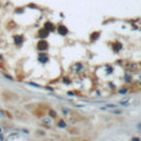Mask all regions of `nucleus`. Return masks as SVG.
<instances>
[{
    "mask_svg": "<svg viewBox=\"0 0 141 141\" xmlns=\"http://www.w3.org/2000/svg\"><path fill=\"white\" fill-rule=\"evenodd\" d=\"M73 70H74V72H76V73H81V72L84 70V65L81 62H77L73 65Z\"/></svg>",
    "mask_w": 141,
    "mask_h": 141,
    "instance_id": "f257e3e1",
    "label": "nucleus"
},
{
    "mask_svg": "<svg viewBox=\"0 0 141 141\" xmlns=\"http://www.w3.org/2000/svg\"><path fill=\"white\" fill-rule=\"evenodd\" d=\"M0 133H2V130H1V128H0Z\"/></svg>",
    "mask_w": 141,
    "mask_h": 141,
    "instance_id": "4be33fe9",
    "label": "nucleus"
},
{
    "mask_svg": "<svg viewBox=\"0 0 141 141\" xmlns=\"http://www.w3.org/2000/svg\"><path fill=\"white\" fill-rule=\"evenodd\" d=\"M119 94H121V95H123V94H126V93H128V88L127 87H122V89H119Z\"/></svg>",
    "mask_w": 141,
    "mask_h": 141,
    "instance_id": "2eb2a0df",
    "label": "nucleus"
},
{
    "mask_svg": "<svg viewBox=\"0 0 141 141\" xmlns=\"http://www.w3.org/2000/svg\"><path fill=\"white\" fill-rule=\"evenodd\" d=\"M0 141H5V139H3V136H2V133H0Z\"/></svg>",
    "mask_w": 141,
    "mask_h": 141,
    "instance_id": "412c9836",
    "label": "nucleus"
},
{
    "mask_svg": "<svg viewBox=\"0 0 141 141\" xmlns=\"http://www.w3.org/2000/svg\"><path fill=\"white\" fill-rule=\"evenodd\" d=\"M13 42H14V44H17V45H21L22 42H23L22 35H14V37H13Z\"/></svg>",
    "mask_w": 141,
    "mask_h": 141,
    "instance_id": "39448f33",
    "label": "nucleus"
},
{
    "mask_svg": "<svg viewBox=\"0 0 141 141\" xmlns=\"http://www.w3.org/2000/svg\"><path fill=\"white\" fill-rule=\"evenodd\" d=\"M47 115H49V117H50L51 119H58V112L55 111L54 109H52V108H49Z\"/></svg>",
    "mask_w": 141,
    "mask_h": 141,
    "instance_id": "f03ea898",
    "label": "nucleus"
},
{
    "mask_svg": "<svg viewBox=\"0 0 141 141\" xmlns=\"http://www.w3.org/2000/svg\"><path fill=\"white\" fill-rule=\"evenodd\" d=\"M98 34H99V32H95V33L91 34V40H93V41H95V40L98 39V38H99V35H98Z\"/></svg>",
    "mask_w": 141,
    "mask_h": 141,
    "instance_id": "4468645a",
    "label": "nucleus"
},
{
    "mask_svg": "<svg viewBox=\"0 0 141 141\" xmlns=\"http://www.w3.org/2000/svg\"><path fill=\"white\" fill-rule=\"evenodd\" d=\"M125 81L127 82V83H130L131 82V75H126L125 76Z\"/></svg>",
    "mask_w": 141,
    "mask_h": 141,
    "instance_id": "f3484780",
    "label": "nucleus"
},
{
    "mask_svg": "<svg viewBox=\"0 0 141 141\" xmlns=\"http://www.w3.org/2000/svg\"><path fill=\"white\" fill-rule=\"evenodd\" d=\"M37 132H38V135H41V136H44V135H45L44 131H43V130H38Z\"/></svg>",
    "mask_w": 141,
    "mask_h": 141,
    "instance_id": "a211bd4d",
    "label": "nucleus"
},
{
    "mask_svg": "<svg viewBox=\"0 0 141 141\" xmlns=\"http://www.w3.org/2000/svg\"><path fill=\"white\" fill-rule=\"evenodd\" d=\"M56 126H58V128H62V129H65L67 127V123L64 119H58L56 120Z\"/></svg>",
    "mask_w": 141,
    "mask_h": 141,
    "instance_id": "7ed1b4c3",
    "label": "nucleus"
},
{
    "mask_svg": "<svg viewBox=\"0 0 141 141\" xmlns=\"http://www.w3.org/2000/svg\"><path fill=\"white\" fill-rule=\"evenodd\" d=\"M38 47H39L40 51H45L47 47H49V45H47V43L45 41H41L39 43V45H38Z\"/></svg>",
    "mask_w": 141,
    "mask_h": 141,
    "instance_id": "0eeeda50",
    "label": "nucleus"
},
{
    "mask_svg": "<svg viewBox=\"0 0 141 141\" xmlns=\"http://www.w3.org/2000/svg\"><path fill=\"white\" fill-rule=\"evenodd\" d=\"M62 112L64 114V116H66V115H68V114H70V112H72V110H70V108L63 107V108H62Z\"/></svg>",
    "mask_w": 141,
    "mask_h": 141,
    "instance_id": "9b49d317",
    "label": "nucleus"
},
{
    "mask_svg": "<svg viewBox=\"0 0 141 141\" xmlns=\"http://www.w3.org/2000/svg\"><path fill=\"white\" fill-rule=\"evenodd\" d=\"M49 60V55L46 54V53H44V52H41L39 54V61L40 62H42V63H45L46 61Z\"/></svg>",
    "mask_w": 141,
    "mask_h": 141,
    "instance_id": "20e7f679",
    "label": "nucleus"
},
{
    "mask_svg": "<svg viewBox=\"0 0 141 141\" xmlns=\"http://www.w3.org/2000/svg\"><path fill=\"white\" fill-rule=\"evenodd\" d=\"M83 141H87V140H83Z\"/></svg>",
    "mask_w": 141,
    "mask_h": 141,
    "instance_id": "5701e85b",
    "label": "nucleus"
},
{
    "mask_svg": "<svg viewBox=\"0 0 141 141\" xmlns=\"http://www.w3.org/2000/svg\"><path fill=\"white\" fill-rule=\"evenodd\" d=\"M110 112H111V114H114V115H120V114H122V110L117 109V108H114V109L110 110Z\"/></svg>",
    "mask_w": 141,
    "mask_h": 141,
    "instance_id": "9d476101",
    "label": "nucleus"
},
{
    "mask_svg": "<svg viewBox=\"0 0 141 141\" xmlns=\"http://www.w3.org/2000/svg\"><path fill=\"white\" fill-rule=\"evenodd\" d=\"M131 141H140V138H138V137H133V138L131 139Z\"/></svg>",
    "mask_w": 141,
    "mask_h": 141,
    "instance_id": "6ab92c4d",
    "label": "nucleus"
},
{
    "mask_svg": "<svg viewBox=\"0 0 141 141\" xmlns=\"http://www.w3.org/2000/svg\"><path fill=\"white\" fill-rule=\"evenodd\" d=\"M119 105H121V106H123V107H128V105H129V98H126V99L119 100Z\"/></svg>",
    "mask_w": 141,
    "mask_h": 141,
    "instance_id": "1a4fd4ad",
    "label": "nucleus"
},
{
    "mask_svg": "<svg viewBox=\"0 0 141 141\" xmlns=\"http://www.w3.org/2000/svg\"><path fill=\"white\" fill-rule=\"evenodd\" d=\"M28 85H30V86H33V87H37V88H42L41 85H39V84H35V83H33V82H28Z\"/></svg>",
    "mask_w": 141,
    "mask_h": 141,
    "instance_id": "ddd939ff",
    "label": "nucleus"
},
{
    "mask_svg": "<svg viewBox=\"0 0 141 141\" xmlns=\"http://www.w3.org/2000/svg\"><path fill=\"white\" fill-rule=\"evenodd\" d=\"M114 108H117V106L115 104H107V105H105L104 107H100V109L107 110V109H114Z\"/></svg>",
    "mask_w": 141,
    "mask_h": 141,
    "instance_id": "6e6552de",
    "label": "nucleus"
},
{
    "mask_svg": "<svg viewBox=\"0 0 141 141\" xmlns=\"http://www.w3.org/2000/svg\"><path fill=\"white\" fill-rule=\"evenodd\" d=\"M58 33L60 34V35H66V34H67V29H66V26H60L58 28Z\"/></svg>",
    "mask_w": 141,
    "mask_h": 141,
    "instance_id": "423d86ee",
    "label": "nucleus"
},
{
    "mask_svg": "<svg viewBox=\"0 0 141 141\" xmlns=\"http://www.w3.org/2000/svg\"><path fill=\"white\" fill-rule=\"evenodd\" d=\"M21 131H22V132L23 133H26V135H28V133H29V130H28V129H21Z\"/></svg>",
    "mask_w": 141,
    "mask_h": 141,
    "instance_id": "aec40b11",
    "label": "nucleus"
},
{
    "mask_svg": "<svg viewBox=\"0 0 141 141\" xmlns=\"http://www.w3.org/2000/svg\"><path fill=\"white\" fill-rule=\"evenodd\" d=\"M42 122L46 123V125H50V123H51V119H50V118H43V119H42Z\"/></svg>",
    "mask_w": 141,
    "mask_h": 141,
    "instance_id": "dca6fc26",
    "label": "nucleus"
},
{
    "mask_svg": "<svg viewBox=\"0 0 141 141\" xmlns=\"http://www.w3.org/2000/svg\"><path fill=\"white\" fill-rule=\"evenodd\" d=\"M2 75H3V77H6V78L8 79V81H10V82H13V81H14V78H13V77H12V76H11V75H9V74H7V73H3Z\"/></svg>",
    "mask_w": 141,
    "mask_h": 141,
    "instance_id": "f8f14e48",
    "label": "nucleus"
}]
</instances>
